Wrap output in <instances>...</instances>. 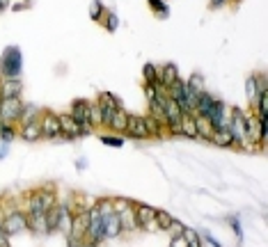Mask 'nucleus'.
I'll return each instance as SVG.
<instances>
[{
	"mask_svg": "<svg viewBox=\"0 0 268 247\" xmlns=\"http://www.w3.org/2000/svg\"><path fill=\"white\" fill-rule=\"evenodd\" d=\"M145 126H147V133L149 137H156V140H160V137L165 135V123L158 119V117L154 115H147L145 117Z\"/></svg>",
	"mask_w": 268,
	"mask_h": 247,
	"instance_id": "20",
	"label": "nucleus"
},
{
	"mask_svg": "<svg viewBox=\"0 0 268 247\" xmlns=\"http://www.w3.org/2000/svg\"><path fill=\"white\" fill-rule=\"evenodd\" d=\"M181 238L186 240V245H188V247H202V243H199L197 231H193V229H183Z\"/></svg>",
	"mask_w": 268,
	"mask_h": 247,
	"instance_id": "37",
	"label": "nucleus"
},
{
	"mask_svg": "<svg viewBox=\"0 0 268 247\" xmlns=\"http://www.w3.org/2000/svg\"><path fill=\"white\" fill-rule=\"evenodd\" d=\"M23 73V53L21 48L14 44V46H7L0 55V78H16L21 80Z\"/></svg>",
	"mask_w": 268,
	"mask_h": 247,
	"instance_id": "1",
	"label": "nucleus"
},
{
	"mask_svg": "<svg viewBox=\"0 0 268 247\" xmlns=\"http://www.w3.org/2000/svg\"><path fill=\"white\" fill-rule=\"evenodd\" d=\"M83 247H99V243H92V240H83Z\"/></svg>",
	"mask_w": 268,
	"mask_h": 247,
	"instance_id": "49",
	"label": "nucleus"
},
{
	"mask_svg": "<svg viewBox=\"0 0 268 247\" xmlns=\"http://www.w3.org/2000/svg\"><path fill=\"white\" fill-rule=\"evenodd\" d=\"M87 14H90V18L94 23H101V18H104V14H106V5L101 3V0H90Z\"/></svg>",
	"mask_w": 268,
	"mask_h": 247,
	"instance_id": "26",
	"label": "nucleus"
},
{
	"mask_svg": "<svg viewBox=\"0 0 268 247\" xmlns=\"http://www.w3.org/2000/svg\"><path fill=\"white\" fill-rule=\"evenodd\" d=\"M181 135L197 140V123H195V115H183L181 119Z\"/></svg>",
	"mask_w": 268,
	"mask_h": 247,
	"instance_id": "24",
	"label": "nucleus"
},
{
	"mask_svg": "<svg viewBox=\"0 0 268 247\" xmlns=\"http://www.w3.org/2000/svg\"><path fill=\"white\" fill-rule=\"evenodd\" d=\"M195 123H197V137L199 140H207V142H211V135H213V126L209 123L207 117H199V115H195Z\"/></svg>",
	"mask_w": 268,
	"mask_h": 247,
	"instance_id": "23",
	"label": "nucleus"
},
{
	"mask_svg": "<svg viewBox=\"0 0 268 247\" xmlns=\"http://www.w3.org/2000/svg\"><path fill=\"white\" fill-rule=\"evenodd\" d=\"M96 101H99V106H101V108H110V110H117V108H124V106H121V101L115 96L113 92H101Z\"/></svg>",
	"mask_w": 268,
	"mask_h": 247,
	"instance_id": "25",
	"label": "nucleus"
},
{
	"mask_svg": "<svg viewBox=\"0 0 268 247\" xmlns=\"http://www.w3.org/2000/svg\"><path fill=\"white\" fill-rule=\"evenodd\" d=\"M268 142V119H259V145L266 147Z\"/></svg>",
	"mask_w": 268,
	"mask_h": 247,
	"instance_id": "40",
	"label": "nucleus"
},
{
	"mask_svg": "<svg viewBox=\"0 0 268 247\" xmlns=\"http://www.w3.org/2000/svg\"><path fill=\"white\" fill-rule=\"evenodd\" d=\"M90 126H104V115H101V106L99 101H90Z\"/></svg>",
	"mask_w": 268,
	"mask_h": 247,
	"instance_id": "28",
	"label": "nucleus"
},
{
	"mask_svg": "<svg viewBox=\"0 0 268 247\" xmlns=\"http://www.w3.org/2000/svg\"><path fill=\"white\" fill-rule=\"evenodd\" d=\"M9 145H12V142H5V140H0V160H3V158L9 154Z\"/></svg>",
	"mask_w": 268,
	"mask_h": 247,
	"instance_id": "43",
	"label": "nucleus"
},
{
	"mask_svg": "<svg viewBox=\"0 0 268 247\" xmlns=\"http://www.w3.org/2000/svg\"><path fill=\"white\" fill-rule=\"evenodd\" d=\"M5 227V234L12 238V236H18V234H26L28 231V215L26 211H12V213H7L5 220H0Z\"/></svg>",
	"mask_w": 268,
	"mask_h": 247,
	"instance_id": "5",
	"label": "nucleus"
},
{
	"mask_svg": "<svg viewBox=\"0 0 268 247\" xmlns=\"http://www.w3.org/2000/svg\"><path fill=\"white\" fill-rule=\"evenodd\" d=\"M18 135L16 126L14 123H0V140L5 142H14V137Z\"/></svg>",
	"mask_w": 268,
	"mask_h": 247,
	"instance_id": "35",
	"label": "nucleus"
},
{
	"mask_svg": "<svg viewBox=\"0 0 268 247\" xmlns=\"http://www.w3.org/2000/svg\"><path fill=\"white\" fill-rule=\"evenodd\" d=\"M225 5H227V0H209V9H220Z\"/></svg>",
	"mask_w": 268,
	"mask_h": 247,
	"instance_id": "44",
	"label": "nucleus"
},
{
	"mask_svg": "<svg viewBox=\"0 0 268 247\" xmlns=\"http://www.w3.org/2000/svg\"><path fill=\"white\" fill-rule=\"evenodd\" d=\"M245 137L248 142L259 145V117L257 115H245Z\"/></svg>",
	"mask_w": 268,
	"mask_h": 247,
	"instance_id": "21",
	"label": "nucleus"
},
{
	"mask_svg": "<svg viewBox=\"0 0 268 247\" xmlns=\"http://www.w3.org/2000/svg\"><path fill=\"white\" fill-rule=\"evenodd\" d=\"M126 121H129V112H126L124 108H117V110L113 112V117H110V121H108V126H106V128H110L113 133H117V135H124Z\"/></svg>",
	"mask_w": 268,
	"mask_h": 247,
	"instance_id": "16",
	"label": "nucleus"
},
{
	"mask_svg": "<svg viewBox=\"0 0 268 247\" xmlns=\"http://www.w3.org/2000/svg\"><path fill=\"white\" fill-rule=\"evenodd\" d=\"M179 67L174 62H168V64H163V67H158V83L168 90L170 85H174V83L179 80Z\"/></svg>",
	"mask_w": 268,
	"mask_h": 247,
	"instance_id": "14",
	"label": "nucleus"
},
{
	"mask_svg": "<svg viewBox=\"0 0 268 247\" xmlns=\"http://www.w3.org/2000/svg\"><path fill=\"white\" fill-rule=\"evenodd\" d=\"M183 119V112L181 108L177 106V103L172 101V98L168 96V101H165V108H163V123L165 126H179Z\"/></svg>",
	"mask_w": 268,
	"mask_h": 247,
	"instance_id": "13",
	"label": "nucleus"
},
{
	"mask_svg": "<svg viewBox=\"0 0 268 247\" xmlns=\"http://www.w3.org/2000/svg\"><path fill=\"white\" fill-rule=\"evenodd\" d=\"M211 142L218 147H234V137H232L230 128H216L211 135Z\"/></svg>",
	"mask_w": 268,
	"mask_h": 247,
	"instance_id": "22",
	"label": "nucleus"
},
{
	"mask_svg": "<svg viewBox=\"0 0 268 247\" xmlns=\"http://www.w3.org/2000/svg\"><path fill=\"white\" fill-rule=\"evenodd\" d=\"M204 238H207V240H209V243H211L213 247H222V245H220V243H218V240H216V238H213V236H211V234H209V231H204Z\"/></svg>",
	"mask_w": 268,
	"mask_h": 247,
	"instance_id": "47",
	"label": "nucleus"
},
{
	"mask_svg": "<svg viewBox=\"0 0 268 247\" xmlns=\"http://www.w3.org/2000/svg\"><path fill=\"white\" fill-rule=\"evenodd\" d=\"M101 23H104L106 32H117V28H119V16H117L115 12H110V9H106L104 18H101Z\"/></svg>",
	"mask_w": 268,
	"mask_h": 247,
	"instance_id": "30",
	"label": "nucleus"
},
{
	"mask_svg": "<svg viewBox=\"0 0 268 247\" xmlns=\"http://www.w3.org/2000/svg\"><path fill=\"white\" fill-rule=\"evenodd\" d=\"M9 7H12V0H0V14L7 12Z\"/></svg>",
	"mask_w": 268,
	"mask_h": 247,
	"instance_id": "48",
	"label": "nucleus"
},
{
	"mask_svg": "<svg viewBox=\"0 0 268 247\" xmlns=\"http://www.w3.org/2000/svg\"><path fill=\"white\" fill-rule=\"evenodd\" d=\"M99 140H101V145L113 147V149H119V147H124V137L117 135V133H115V135H108V133H104Z\"/></svg>",
	"mask_w": 268,
	"mask_h": 247,
	"instance_id": "34",
	"label": "nucleus"
},
{
	"mask_svg": "<svg viewBox=\"0 0 268 247\" xmlns=\"http://www.w3.org/2000/svg\"><path fill=\"white\" fill-rule=\"evenodd\" d=\"M183 229H186V227H183L181 222H177V220H174L172 224H170V229H168V231H174V234H172V238H181Z\"/></svg>",
	"mask_w": 268,
	"mask_h": 247,
	"instance_id": "41",
	"label": "nucleus"
},
{
	"mask_svg": "<svg viewBox=\"0 0 268 247\" xmlns=\"http://www.w3.org/2000/svg\"><path fill=\"white\" fill-rule=\"evenodd\" d=\"M124 135L135 137V140H149L147 126H145V117L142 115H131V112H129V121H126Z\"/></svg>",
	"mask_w": 268,
	"mask_h": 247,
	"instance_id": "9",
	"label": "nucleus"
},
{
	"mask_svg": "<svg viewBox=\"0 0 268 247\" xmlns=\"http://www.w3.org/2000/svg\"><path fill=\"white\" fill-rule=\"evenodd\" d=\"M213 103H216V96L204 90L202 94H197V101H195V110H193V115L207 117V115H209V110L213 108Z\"/></svg>",
	"mask_w": 268,
	"mask_h": 247,
	"instance_id": "17",
	"label": "nucleus"
},
{
	"mask_svg": "<svg viewBox=\"0 0 268 247\" xmlns=\"http://www.w3.org/2000/svg\"><path fill=\"white\" fill-rule=\"evenodd\" d=\"M39 126H42V137L46 140H55L60 137V117L51 110H44L39 115Z\"/></svg>",
	"mask_w": 268,
	"mask_h": 247,
	"instance_id": "7",
	"label": "nucleus"
},
{
	"mask_svg": "<svg viewBox=\"0 0 268 247\" xmlns=\"http://www.w3.org/2000/svg\"><path fill=\"white\" fill-rule=\"evenodd\" d=\"M227 128H230L232 137H234V147L236 149H243L248 145L245 137V112L241 108H232L230 117H227Z\"/></svg>",
	"mask_w": 268,
	"mask_h": 247,
	"instance_id": "2",
	"label": "nucleus"
},
{
	"mask_svg": "<svg viewBox=\"0 0 268 247\" xmlns=\"http://www.w3.org/2000/svg\"><path fill=\"white\" fill-rule=\"evenodd\" d=\"M0 247H9V236L5 234V227L0 222Z\"/></svg>",
	"mask_w": 268,
	"mask_h": 247,
	"instance_id": "42",
	"label": "nucleus"
},
{
	"mask_svg": "<svg viewBox=\"0 0 268 247\" xmlns=\"http://www.w3.org/2000/svg\"><path fill=\"white\" fill-rule=\"evenodd\" d=\"M133 215H135V224L142 231H160L156 224V209L149 204H135L133 206Z\"/></svg>",
	"mask_w": 268,
	"mask_h": 247,
	"instance_id": "4",
	"label": "nucleus"
},
{
	"mask_svg": "<svg viewBox=\"0 0 268 247\" xmlns=\"http://www.w3.org/2000/svg\"><path fill=\"white\" fill-rule=\"evenodd\" d=\"M154 220H156V224H158V229H160V231H168V229H170V224L174 222V217L170 215L168 211H158V209H156V217H154Z\"/></svg>",
	"mask_w": 268,
	"mask_h": 247,
	"instance_id": "33",
	"label": "nucleus"
},
{
	"mask_svg": "<svg viewBox=\"0 0 268 247\" xmlns=\"http://www.w3.org/2000/svg\"><path fill=\"white\" fill-rule=\"evenodd\" d=\"M69 115L76 119V123L80 128H87V131H92L90 126V101L87 98H76L74 103H71V110Z\"/></svg>",
	"mask_w": 268,
	"mask_h": 247,
	"instance_id": "8",
	"label": "nucleus"
},
{
	"mask_svg": "<svg viewBox=\"0 0 268 247\" xmlns=\"http://www.w3.org/2000/svg\"><path fill=\"white\" fill-rule=\"evenodd\" d=\"M26 103L21 96L16 98H0V123H18L21 121V112Z\"/></svg>",
	"mask_w": 268,
	"mask_h": 247,
	"instance_id": "3",
	"label": "nucleus"
},
{
	"mask_svg": "<svg viewBox=\"0 0 268 247\" xmlns=\"http://www.w3.org/2000/svg\"><path fill=\"white\" fill-rule=\"evenodd\" d=\"M142 78H145V83H158V67L147 62L142 67Z\"/></svg>",
	"mask_w": 268,
	"mask_h": 247,
	"instance_id": "36",
	"label": "nucleus"
},
{
	"mask_svg": "<svg viewBox=\"0 0 268 247\" xmlns=\"http://www.w3.org/2000/svg\"><path fill=\"white\" fill-rule=\"evenodd\" d=\"M261 92H264V90H261V85H259V76H257V73L248 76L245 78V96H248V101H250L252 106L257 103V98H259Z\"/></svg>",
	"mask_w": 268,
	"mask_h": 247,
	"instance_id": "19",
	"label": "nucleus"
},
{
	"mask_svg": "<svg viewBox=\"0 0 268 247\" xmlns=\"http://www.w3.org/2000/svg\"><path fill=\"white\" fill-rule=\"evenodd\" d=\"M104 220V240H113L121 234V220H119V213H108V215H101Z\"/></svg>",
	"mask_w": 268,
	"mask_h": 247,
	"instance_id": "12",
	"label": "nucleus"
},
{
	"mask_svg": "<svg viewBox=\"0 0 268 247\" xmlns=\"http://www.w3.org/2000/svg\"><path fill=\"white\" fill-rule=\"evenodd\" d=\"M227 222H230V227L234 229V234H236L238 243H243V229H241V222H238V217L236 215H230V217H227Z\"/></svg>",
	"mask_w": 268,
	"mask_h": 247,
	"instance_id": "39",
	"label": "nucleus"
},
{
	"mask_svg": "<svg viewBox=\"0 0 268 247\" xmlns=\"http://www.w3.org/2000/svg\"><path fill=\"white\" fill-rule=\"evenodd\" d=\"M255 108H257V117H259V119H268V90L259 94Z\"/></svg>",
	"mask_w": 268,
	"mask_h": 247,
	"instance_id": "32",
	"label": "nucleus"
},
{
	"mask_svg": "<svg viewBox=\"0 0 268 247\" xmlns=\"http://www.w3.org/2000/svg\"><path fill=\"white\" fill-rule=\"evenodd\" d=\"M12 9H14V12H23V9H30V3H28V0H26V3H14Z\"/></svg>",
	"mask_w": 268,
	"mask_h": 247,
	"instance_id": "45",
	"label": "nucleus"
},
{
	"mask_svg": "<svg viewBox=\"0 0 268 247\" xmlns=\"http://www.w3.org/2000/svg\"><path fill=\"white\" fill-rule=\"evenodd\" d=\"M23 85L16 78H0V98H16L21 96Z\"/></svg>",
	"mask_w": 268,
	"mask_h": 247,
	"instance_id": "15",
	"label": "nucleus"
},
{
	"mask_svg": "<svg viewBox=\"0 0 268 247\" xmlns=\"http://www.w3.org/2000/svg\"><path fill=\"white\" fill-rule=\"evenodd\" d=\"M85 234H87V209H85V211H76V213L71 215L69 238L85 240Z\"/></svg>",
	"mask_w": 268,
	"mask_h": 247,
	"instance_id": "11",
	"label": "nucleus"
},
{
	"mask_svg": "<svg viewBox=\"0 0 268 247\" xmlns=\"http://www.w3.org/2000/svg\"><path fill=\"white\" fill-rule=\"evenodd\" d=\"M119 220H121V234L124 231H135L138 224H135V215H133V209H126L119 213Z\"/></svg>",
	"mask_w": 268,
	"mask_h": 247,
	"instance_id": "27",
	"label": "nucleus"
},
{
	"mask_svg": "<svg viewBox=\"0 0 268 247\" xmlns=\"http://www.w3.org/2000/svg\"><path fill=\"white\" fill-rule=\"evenodd\" d=\"M227 117H230V110H227V106L216 98L213 108L209 110V115H207V119H209V123L213 126V131H216V128H227Z\"/></svg>",
	"mask_w": 268,
	"mask_h": 247,
	"instance_id": "10",
	"label": "nucleus"
},
{
	"mask_svg": "<svg viewBox=\"0 0 268 247\" xmlns=\"http://www.w3.org/2000/svg\"><path fill=\"white\" fill-rule=\"evenodd\" d=\"M18 135H21L26 142H37V140H42V126H39V119H32V121H28V123H21V131H18Z\"/></svg>",
	"mask_w": 268,
	"mask_h": 247,
	"instance_id": "18",
	"label": "nucleus"
},
{
	"mask_svg": "<svg viewBox=\"0 0 268 247\" xmlns=\"http://www.w3.org/2000/svg\"><path fill=\"white\" fill-rule=\"evenodd\" d=\"M60 117V137H67V140H78V137H85L90 135L92 131H87V128H80L76 123V119L69 115V112H62Z\"/></svg>",
	"mask_w": 268,
	"mask_h": 247,
	"instance_id": "6",
	"label": "nucleus"
},
{
	"mask_svg": "<svg viewBox=\"0 0 268 247\" xmlns=\"http://www.w3.org/2000/svg\"><path fill=\"white\" fill-rule=\"evenodd\" d=\"M186 87H188V92L191 94H202L204 92V76H199V73H193L191 78H188V83H186Z\"/></svg>",
	"mask_w": 268,
	"mask_h": 247,
	"instance_id": "31",
	"label": "nucleus"
},
{
	"mask_svg": "<svg viewBox=\"0 0 268 247\" xmlns=\"http://www.w3.org/2000/svg\"><path fill=\"white\" fill-rule=\"evenodd\" d=\"M133 201L131 199H121V197H115L113 199V211L115 213H121V211H126V209H133Z\"/></svg>",
	"mask_w": 268,
	"mask_h": 247,
	"instance_id": "38",
	"label": "nucleus"
},
{
	"mask_svg": "<svg viewBox=\"0 0 268 247\" xmlns=\"http://www.w3.org/2000/svg\"><path fill=\"white\" fill-rule=\"evenodd\" d=\"M85 167H87V158H78V160H76V170L85 172Z\"/></svg>",
	"mask_w": 268,
	"mask_h": 247,
	"instance_id": "46",
	"label": "nucleus"
},
{
	"mask_svg": "<svg viewBox=\"0 0 268 247\" xmlns=\"http://www.w3.org/2000/svg\"><path fill=\"white\" fill-rule=\"evenodd\" d=\"M147 5L158 18H168L170 16V7H168L165 0H147Z\"/></svg>",
	"mask_w": 268,
	"mask_h": 247,
	"instance_id": "29",
	"label": "nucleus"
}]
</instances>
